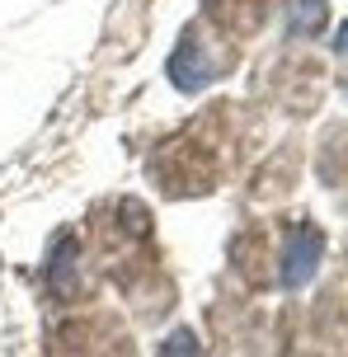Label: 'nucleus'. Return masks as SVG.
Instances as JSON below:
<instances>
[{
	"mask_svg": "<svg viewBox=\"0 0 348 357\" xmlns=\"http://www.w3.org/2000/svg\"><path fill=\"white\" fill-rule=\"evenodd\" d=\"M320 268V235L311 226H296L287 235V254H282V287H301L315 278Z\"/></svg>",
	"mask_w": 348,
	"mask_h": 357,
	"instance_id": "f257e3e1",
	"label": "nucleus"
},
{
	"mask_svg": "<svg viewBox=\"0 0 348 357\" xmlns=\"http://www.w3.org/2000/svg\"><path fill=\"white\" fill-rule=\"evenodd\" d=\"M71 268H75V245H71V235H61L56 240V254L47 259V278H52V287H61V291H71Z\"/></svg>",
	"mask_w": 348,
	"mask_h": 357,
	"instance_id": "f03ea898",
	"label": "nucleus"
},
{
	"mask_svg": "<svg viewBox=\"0 0 348 357\" xmlns=\"http://www.w3.org/2000/svg\"><path fill=\"white\" fill-rule=\"evenodd\" d=\"M160 357H198V339H193V329H174L160 348Z\"/></svg>",
	"mask_w": 348,
	"mask_h": 357,
	"instance_id": "7ed1b4c3",
	"label": "nucleus"
}]
</instances>
